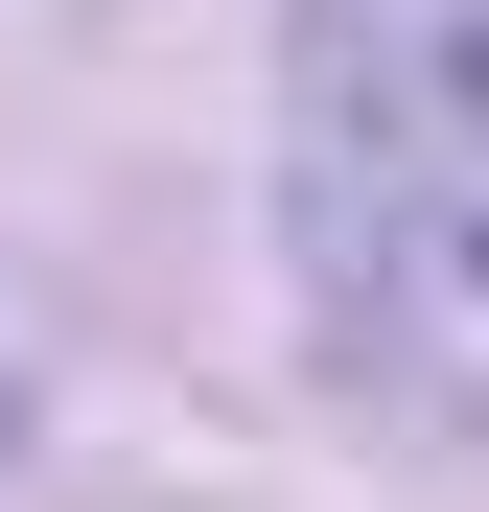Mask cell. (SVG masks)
<instances>
[{
	"instance_id": "cell-1",
	"label": "cell",
	"mask_w": 489,
	"mask_h": 512,
	"mask_svg": "<svg viewBox=\"0 0 489 512\" xmlns=\"http://www.w3.org/2000/svg\"><path fill=\"white\" fill-rule=\"evenodd\" d=\"M303 210L350 280V350H396L420 396H489V24H396L326 70Z\"/></svg>"
}]
</instances>
